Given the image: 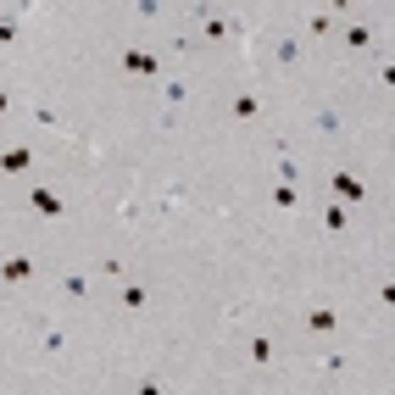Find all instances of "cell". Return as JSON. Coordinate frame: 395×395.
<instances>
[{
    "label": "cell",
    "mask_w": 395,
    "mask_h": 395,
    "mask_svg": "<svg viewBox=\"0 0 395 395\" xmlns=\"http://www.w3.org/2000/svg\"><path fill=\"white\" fill-rule=\"evenodd\" d=\"M318 129H323V134H340V117H334L329 106H323V112H318Z\"/></svg>",
    "instance_id": "9a60e30c"
},
{
    "label": "cell",
    "mask_w": 395,
    "mask_h": 395,
    "mask_svg": "<svg viewBox=\"0 0 395 395\" xmlns=\"http://www.w3.org/2000/svg\"><path fill=\"white\" fill-rule=\"evenodd\" d=\"M273 173H278V184H296V178H301V167H296V162H290V156H284V162L273 167Z\"/></svg>",
    "instance_id": "5bb4252c"
},
{
    "label": "cell",
    "mask_w": 395,
    "mask_h": 395,
    "mask_svg": "<svg viewBox=\"0 0 395 395\" xmlns=\"http://www.w3.org/2000/svg\"><path fill=\"white\" fill-rule=\"evenodd\" d=\"M0 278H6V284H23V278H33V256H6V262H0Z\"/></svg>",
    "instance_id": "277c9868"
},
{
    "label": "cell",
    "mask_w": 395,
    "mask_h": 395,
    "mask_svg": "<svg viewBox=\"0 0 395 395\" xmlns=\"http://www.w3.org/2000/svg\"><path fill=\"white\" fill-rule=\"evenodd\" d=\"M117 306L139 312V306H151V290H145V284H123V301H117Z\"/></svg>",
    "instance_id": "ba28073f"
},
{
    "label": "cell",
    "mask_w": 395,
    "mask_h": 395,
    "mask_svg": "<svg viewBox=\"0 0 395 395\" xmlns=\"http://www.w3.org/2000/svg\"><path fill=\"white\" fill-rule=\"evenodd\" d=\"M28 206L39 212V217H67V200L56 195V190H45V184H33V190H28Z\"/></svg>",
    "instance_id": "6da1fadb"
},
{
    "label": "cell",
    "mask_w": 395,
    "mask_h": 395,
    "mask_svg": "<svg viewBox=\"0 0 395 395\" xmlns=\"http://www.w3.org/2000/svg\"><path fill=\"white\" fill-rule=\"evenodd\" d=\"M345 45H351V50H367V45H373V28H367V23H351V28H345Z\"/></svg>",
    "instance_id": "9c48e42d"
},
{
    "label": "cell",
    "mask_w": 395,
    "mask_h": 395,
    "mask_svg": "<svg viewBox=\"0 0 395 395\" xmlns=\"http://www.w3.org/2000/svg\"><path fill=\"white\" fill-rule=\"evenodd\" d=\"M134 395H162V384H156V379H139V384H134Z\"/></svg>",
    "instance_id": "e0dca14e"
},
{
    "label": "cell",
    "mask_w": 395,
    "mask_h": 395,
    "mask_svg": "<svg viewBox=\"0 0 395 395\" xmlns=\"http://www.w3.org/2000/svg\"><path fill=\"white\" fill-rule=\"evenodd\" d=\"M306 329L312 334H334L340 329V312H334V306H312V312H306Z\"/></svg>",
    "instance_id": "3957f363"
},
{
    "label": "cell",
    "mask_w": 395,
    "mask_h": 395,
    "mask_svg": "<svg viewBox=\"0 0 395 395\" xmlns=\"http://www.w3.org/2000/svg\"><path fill=\"white\" fill-rule=\"evenodd\" d=\"M28 167H33L28 151H0V173H28Z\"/></svg>",
    "instance_id": "8992f818"
},
{
    "label": "cell",
    "mask_w": 395,
    "mask_h": 395,
    "mask_svg": "<svg viewBox=\"0 0 395 395\" xmlns=\"http://www.w3.org/2000/svg\"><path fill=\"white\" fill-rule=\"evenodd\" d=\"M62 296L84 301V296H90V278H84V273H67V278H62Z\"/></svg>",
    "instance_id": "30bf717a"
},
{
    "label": "cell",
    "mask_w": 395,
    "mask_h": 395,
    "mask_svg": "<svg viewBox=\"0 0 395 395\" xmlns=\"http://www.w3.org/2000/svg\"><path fill=\"white\" fill-rule=\"evenodd\" d=\"M251 362H273V340H267V334H256V340H251Z\"/></svg>",
    "instance_id": "4fadbf2b"
},
{
    "label": "cell",
    "mask_w": 395,
    "mask_h": 395,
    "mask_svg": "<svg viewBox=\"0 0 395 395\" xmlns=\"http://www.w3.org/2000/svg\"><path fill=\"white\" fill-rule=\"evenodd\" d=\"M345 223H351V212H345V206H329V212H323V229H329V234H340Z\"/></svg>",
    "instance_id": "7c38bea8"
},
{
    "label": "cell",
    "mask_w": 395,
    "mask_h": 395,
    "mask_svg": "<svg viewBox=\"0 0 395 395\" xmlns=\"http://www.w3.org/2000/svg\"><path fill=\"white\" fill-rule=\"evenodd\" d=\"M334 195L362 206V200H367V184H362V178H351V173H334Z\"/></svg>",
    "instance_id": "7a4b0ae2"
},
{
    "label": "cell",
    "mask_w": 395,
    "mask_h": 395,
    "mask_svg": "<svg viewBox=\"0 0 395 395\" xmlns=\"http://www.w3.org/2000/svg\"><path fill=\"white\" fill-rule=\"evenodd\" d=\"M0 45H17V23H11V17L0 23Z\"/></svg>",
    "instance_id": "2e32d148"
},
{
    "label": "cell",
    "mask_w": 395,
    "mask_h": 395,
    "mask_svg": "<svg viewBox=\"0 0 395 395\" xmlns=\"http://www.w3.org/2000/svg\"><path fill=\"white\" fill-rule=\"evenodd\" d=\"M6 112H11V95H6V90H0V117H6Z\"/></svg>",
    "instance_id": "ac0fdd59"
},
{
    "label": "cell",
    "mask_w": 395,
    "mask_h": 395,
    "mask_svg": "<svg viewBox=\"0 0 395 395\" xmlns=\"http://www.w3.org/2000/svg\"><path fill=\"white\" fill-rule=\"evenodd\" d=\"M273 56H278L284 67H296L301 62V39H278V45H273Z\"/></svg>",
    "instance_id": "8fae6325"
},
{
    "label": "cell",
    "mask_w": 395,
    "mask_h": 395,
    "mask_svg": "<svg viewBox=\"0 0 395 395\" xmlns=\"http://www.w3.org/2000/svg\"><path fill=\"white\" fill-rule=\"evenodd\" d=\"M123 67H129V72H145V78H156V62H151L145 50H123Z\"/></svg>",
    "instance_id": "52a82bcc"
},
{
    "label": "cell",
    "mask_w": 395,
    "mask_h": 395,
    "mask_svg": "<svg viewBox=\"0 0 395 395\" xmlns=\"http://www.w3.org/2000/svg\"><path fill=\"white\" fill-rule=\"evenodd\" d=\"M234 117H239V123H256V117H262V100L251 95V90H245V95H234Z\"/></svg>",
    "instance_id": "5b68a950"
}]
</instances>
